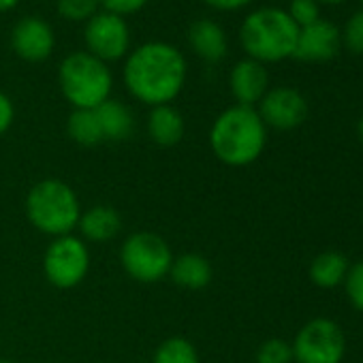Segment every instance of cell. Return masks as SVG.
Listing matches in <instances>:
<instances>
[{
  "label": "cell",
  "instance_id": "e0dca14e",
  "mask_svg": "<svg viewBox=\"0 0 363 363\" xmlns=\"http://www.w3.org/2000/svg\"><path fill=\"white\" fill-rule=\"evenodd\" d=\"M169 278L173 280L175 286L184 289V291H201L212 282L214 269H212V263L203 255L184 252L173 259Z\"/></svg>",
  "mask_w": 363,
  "mask_h": 363
},
{
  "label": "cell",
  "instance_id": "d6986e66",
  "mask_svg": "<svg viewBox=\"0 0 363 363\" xmlns=\"http://www.w3.org/2000/svg\"><path fill=\"white\" fill-rule=\"evenodd\" d=\"M94 111H96L105 141H126L133 135L135 118L124 103H120L116 99H107Z\"/></svg>",
  "mask_w": 363,
  "mask_h": 363
},
{
  "label": "cell",
  "instance_id": "836d02e7",
  "mask_svg": "<svg viewBox=\"0 0 363 363\" xmlns=\"http://www.w3.org/2000/svg\"><path fill=\"white\" fill-rule=\"evenodd\" d=\"M361 5H363V0H361Z\"/></svg>",
  "mask_w": 363,
  "mask_h": 363
},
{
  "label": "cell",
  "instance_id": "83f0119b",
  "mask_svg": "<svg viewBox=\"0 0 363 363\" xmlns=\"http://www.w3.org/2000/svg\"><path fill=\"white\" fill-rule=\"evenodd\" d=\"M13 120H16L13 101L3 90H0V137H3L13 126Z\"/></svg>",
  "mask_w": 363,
  "mask_h": 363
},
{
  "label": "cell",
  "instance_id": "3957f363",
  "mask_svg": "<svg viewBox=\"0 0 363 363\" xmlns=\"http://www.w3.org/2000/svg\"><path fill=\"white\" fill-rule=\"evenodd\" d=\"M299 26L280 7H261L248 13L240 26V43L246 58L261 65L293 58Z\"/></svg>",
  "mask_w": 363,
  "mask_h": 363
},
{
  "label": "cell",
  "instance_id": "1f68e13d",
  "mask_svg": "<svg viewBox=\"0 0 363 363\" xmlns=\"http://www.w3.org/2000/svg\"><path fill=\"white\" fill-rule=\"evenodd\" d=\"M357 133H359V139H361V143H363V116H361V120H359V124H357Z\"/></svg>",
  "mask_w": 363,
  "mask_h": 363
},
{
  "label": "cell",
  "instance_id": "5b68a950",
  "mask_svg": "<svg viewBox=\"0 0 363 363\" xmlns=\"http://www.w3.org/2000/svg\"><path fill=\"white\" fill-rule=\"evenodd\" d=\"M58 86L73 109H96L111 99L113 75L109 65L82 50L62 58L58 67Z\"/></svg>",
  "mask_w": 363,
  "mask_h": 363
},
{
  "label": "cell",
  "instance_id": "44dd1931",
  "mask_svg": "<svg viewBox=\"0 0 363 363\" xmlns=\"http://www.w3.org/2000/svg\"><path fill=\"white\" fill-rule=\"evenodd\" d=\"M152 363H199V352L189 337L171 335L156 346Z\"/></svg>",
  "mask_w": 363,
  "mask_h": 363
},
{
  "label": "cell",
  "instance_id": "277c9868",
  "mask_svg": "<svg viewBox=\"0 0 363 363\" xmlns=\"http://www.w3.org/2000/svg\"><path fill=\"white\" fill-rule=\"evenodd\" d=\"M82 212L77 193L62 179H41L26 195L28 223L52 240L71 235L77 229Z\"/></svg>",
  "mask_w": 363,
  "mask_h": 363
},
{
  "label": "cell",
  "instance_id": "d6a6232c",
  "mask_svg": "<svg viewBox=\"0 0 363 363\" xmlns=\"http://www.w3.org/2000/svg\"><path fill=\"white\" fill-rule=\"evenodd\" d=\"M0 363H13V361H9V359H0Z\"/></svg>",
  "mask_w": 363,
  "mask_h": 363
},
{
  "label": "cell",
  "instance_id": "2e32d148",
  "mask_svg": "<svg viewBox=\"0 0 363 363\" xmlns=\"http://www.w3.org/2000/svg\"><path fill=\"white\" fill-rule=\"evenodd\" d=\"M145 130H147V137L156 145L173 147L184 139L186 122H184V116L179 113V109H175L173 105H158L150 109Z\"/></svg>",
  "mask_w": 363,
  "mask_h": 363
},
{
  "label": "cell",
  "instance_id": "f546056e",
  "mask_svg": "<svg viewBox=\"0 0 363 363\" xmlns=\"http://www.w3.org/2000/svg\"><path fill=\"white\" fill-rule=\"evenodd\" d=\"M20 5V0H0V13H9Z\"/></svg>",
  "mask_w": 363,
  "mask_h": 363
},
{
  "label": "cell",
  "instance_id": "484cf974",
  "mask_svg": "<svg viewBox=\"0 0 363 363\" xmlns=\"http://www.w3.org/2000/svg\"><path fill=\"white\" fill-rule=\"evenodd\" d=\"M286 13L299 28H303L320 20V5L316 0H291Z\"/></svg>",
  "mask_w": 363,
  "mask_h": 363
},
{
  "label": "cell",
  "instance_id": "4316f807",
  "mask_svg": "<svg viewBox=\"0 0 363 363\" xmlns=\"http://www.w3.org/2000/svg\"><path fill=\"white\" fill-rule=\"evenodd\" d=\"M147 3L150 0H99L101 11H107V13H113L120 18H128V16L139 13Z\"/></svg>",
  "mask_w": 363,
  "mask_h": 363
},
{
  "label": "cell",
  "instance_id": "9c48e42d",
  "mask_svg": "<svg viewBox=\"0 0 363 363\" xmlns=\"http://www.w3.org/2000/svg\"><path fill=\"white\" fill-rule=\"evenodd\" d=\"M86 52L105 65L124 60L130 52V28L126 18L99 11L84 24Z\"/></svg>",
  "mask_w": 363,
  "mask_h": 363
},
{
  "label": "cell",
  "instance_id": "4dcf8cb0",
  "mask_svg": "<svg viewBox=\"0 0 363 363\" xmlns=\"http://www.w3.org/2000/svg\"><path fill=\"white\" fill-rule=\"evenodd\" d=\"M318 5H342V3H346V0H316Z\"/></svg>",
  "mask_w": 363,
  "mask_h": 363
},
{
  "label": "cell",
  "instance_id": "603a6c76",
  "mask_svg": "<svg viewBox=\"0 0 363 363\" xmlns=\"http://www.w3.org/2000/svg\"><path fill=\"white\" fill-rule=\"evenodd\" d=\"M257 363H293L291 342L282 337L265 340L257 350Z\"/></svg>",
  "mask_w": 363,
  "mask_h": 363
},
{
  "label": "cell",
  "instance_id": "ffe728a7",
  "mask_svg": "<svg viewBox=\"0 0 363 363\" xmlns=\"http://www.w3.org/2000/svg\"><path fill=\"white\" fill-rule=\"evenodd\" d=\"M67 135L82 147H94L105 141L94 109H73L67 118Z\"/></svg>",
  "mask_w": 363,
  "mask_h": 363
},
{
  "label": "cell",
  "instance_id": "ac0fdd59",
  "mask_svg": "<svg viewBox=\"0 0 363 363\" xmlns=\"http://www.w3.org/2000/svg\"><path fill=\"white\" fill-rule=\"evenodd\" d=\"M350 263L344 252L340 250H325L316 255L308 267V276L314 286L318 289H335L344 284Z\"/></svg>",
  "mask_w": 363,
  "mask_h": 363
},
{
  "label": "cell",
  "instance_id": "9a60e30c",
  "mask_svg": "<svg viewBox=\"0 0 363 363\" xmlns=\"http://www.w3.org/2000/svg\"><path fill=\"white\" fill-rule=\"evenodd\" d=\"M77 231L86 244L113 242L122 233V216L111 206H92L90 210L82 212Z\"/></svg>",
  "mask_w": 363,
  "mask_h": 363
},
{
  "label": "cell",
  "instance_id": "d4e9b609",
  "mask_svg": "<svg viewBox=\"0 0 363 363\" xmlns=\"http://www.w3.org/2000/svg\"><path fill=\"white\" fill-rule=\"evenodd\" d=\"M344 291H346L350 306L363 314V261H357L350 265L346 280H344Z\"/></svg>",
  "mask_w": 363,
  "mask_h": 363
},
{
  "label": "cell",
  "instance_id": "52a82bcc",
  "mask_svg": "<svg viewBox=\"0 0 363 363\" xmlns=\"http://www.w3.org/2000/svg\"><path fill=\"white\" fill-rule=\"evenodd\" d=\"M90 272V248L79 235L54 238L43 255V274L56 289L79 286Z\"/></svg>",
  "mask_w": 363,
  "mask_h": 363
},
{
  "label": "cell",
  "instance_id": "8992f818",
  "mask_svg": "<svg viewBox=\"0 0 363 363\" xmlns=\"http://www.w3.org/2000/svg\"><path fill=\"white\" fill-rule=\"evenodd\" d=\"M173 250L167 240L152 231H135L120 246V265L126 276L141 284H154L169 278Z\"/></svg>",
  "mask_w": 363,
  "mask_h": 363
},
{
  "label": "cell",
  "instance_id": "4fadbf2b",
  "mask_svg": "<svg viewBox=\"0 0 363 363\" xmlns=\"http://www.w3.org/2000/svg\"><path fill=\"white\" fill-rule=\"evenodd\" d=\"M229 88L235 105L257 107L269 90V73L265 65L252 58H242L229 73Z\"/></svg>",
  "mask_w": 363,
  "mask_h": 363
},
{
  "label": "cell",
  "instance_id": "7a4b0ae2",
  "mask_svg": "<svg viewBox=\"0 0 363 363\" xmlns=\"http://www.w3.org/2000/svg\"><path fill=\"white\" fill-rule=\"evenodd\" d=\"M267 145V126L257 107L231 105L216 116L210 128L212 154L227 167L242 169L261 158Z\"/></svg>",
  "mask_w": 363,
  "mask_h": 363
},
{
  "label": "cell",
  "instance_id": "7c38bea8",
  "mask_svg": "<svg viewBox=\"0 0 363 363\" xmlns=\"http://www.w3.org/2000/svg\"><path fill=\"white\" fill-rule=\"evenodd\" d=\"M340 45H342L340 28L333 22L320 18L318 22L299 28L293 58L308 65L329 62L340 52Z\"/></svg>",
  "mask_w": 363,
  "mask_h": 363
},
{
  "label": "cell",
  "instance_id": "30bf717a",
  "mask_svg": "<svg viewBox=\"0 0 363 363\" xmlns=\"http://www.w3.org/2000/svg\"><path fill=\"white\" fill-rule=\"evenodd\" d=\"M257 111L267 128L295 130L308 118V101L297 88L278 86L267 90V94L257 105Z\"/></svg>",
  "mask_w": 363,
  "mask_h": 363
},
{
  "label": "cell",
  "instance_id": "f1b7e54d",
  "mask_svg": "<svg viewBox=\"0 0 363 363\" xmlns=\"http://www.w3.org/2000/svg\"><path fill=\"white\" fill-rule=\"evenodd\" d=\"M203 3L216 11H238V9L248 7L252 0H203Z\"/></svg>",
  "mask_w": 363,
  "mask_h": 363
},
{
  "label": "cell",
  "instance_id": "ba28073f",
  "mask_svg": "<svg viewBox=\"0 0 363 363\" xmlns=\"http://www.w3.org/2000/svg\"><path fill=\"white\" fill-rule=\"evenodd\" d=\"M291 348L293 363H342L346 335L335 320L316 316L295 333Z\"/></svg>",
  "mask_w": 363,
  "mask_h": 363
},
{
  "label": "cell",
  "instance_id": "5bb4252c",
  "mask_svg": "<svg viewBox=\"0 0 363 363\" xmlns=\"http://www.w3.org/2000/svg\"><path fill=\"white\" fill-rule=\"evenodd\" d=\"M186 39L195 56L212 65L220 62L229 52V39H227L225 28L216 20H210V18L195 20L189 26Z\"/></svg>",
  "mask_w": 363,
  "mask_h": 363
},
{
  "label": "cell",
  "instance_id": "cb8c5ba5",
  "mask_svg": "<svg viewBox=\"0 0 363 363\" xmlns=\"http://www.w3.org/2000/svg\"><path fill=\"white\" fill-rule=\"evenodd\" d=\"M340 37H342V45L348 52L363 56V9L346 20L344 28L340 30Z\"/></svg>",
  "mask_w": 363,
  "mask_h": 363
},
{
  "label": "cell",
  "instance_id": "7402d4cb",
  "mask_svg": "<svg viewBox=\"0 0 363 363\" xmlns=\"http://www.w3.org/2000/svg\"><path fill=\"white\" fill-rule=\"evenodd\" d=\"M56 9L60 18L69 22L86 24L92 16L101 11V5H99V0H56Z\"/></svg>",
  "mask_w": 363,
  "mask_h": 363
},
{
  "label": "cell",
  "instance_id": "6da1fadb",
  "mask_svg": "<svg viewBox=\"0 0 363 363\" xmlns=\"http://www.w3.org/2000/svg\"><path fill=\"white\" fill-rule=\"evenodd\" d=\"M189 62L167 41H145L124 58L122 79L126 92L152 107L171 105L186 86Z\"/></svg>",
  "mask_w": 363,
  "mask_h": 363
},
{
  "label": "cell",
  "instance_id": "8fae6325",
  "mask_svg": "<svg viewBox=\"0 0 363 363\" xmlns=\"http://www.w3.org/2000/svg\"><path fill=\"white\" fill-rule=\"evenodd\" d=\"M11 50L24 62H45L56 50V35L50 22L37 16L22 18L11 30Z\"/></svg>",
  "mask_w": 363,
  "mask_h": 363
}]
</instances>
